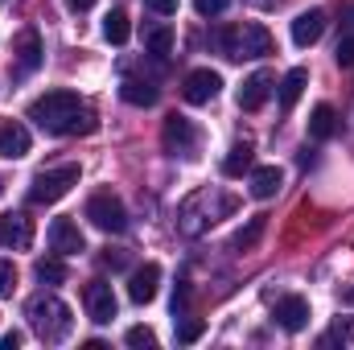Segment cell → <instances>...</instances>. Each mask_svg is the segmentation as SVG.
<instances>
[{
    "label": "cell",
    "mask_w": 354,
    "mask_h": 350,
    "mask_svg": "<svg viewBox=\"0 0 354 350\" xmlns=\"http://www.w3.org/2000/svg\"><path fill=\"white\" fill-rule=\"evenodd\" d=\"M87 223L91 227H99V231H107V235H120L124 227H128V210H124V202L111 194V190H99V194H91L87 198Z\"/></svg>",
    "instance_id": "obj_5"
},
{
    "label": "cell",
    "mask_w": 354,
    "mask_h": 350,
    "mask_svg": "<svg viewBox=\"0 0 354 350\" xmlns=\"http://www.w3.org/2000/svg\"><path fill=\"white\" fill-rule=\"evenodd\" d=\"M280 185H284V174H280L276 165H260V169H252V198L268 202V198L280 194Z\"/></svg>",
    "instance_id": "obj_18"
},
{
    "label": "cell",
    "mask_w": 354,
    "mask_h": 350,
    "mask_svg": "<svg viewBox=\"0 0 354 350\" xmlns=\"http://www.w3.org/2000/svg\"><path fill=\"white\" fill-rule=\"evenodd\" d=\"M66 4H71L75 12H87V8H91V4H95V0H66Z\"/></svg>",
    "instance_id": "obj_35"
},
{
    "label": "cell",
    "mask_w": 354,
    "mask_h": 350,
    "mask_svg": "<svg viewBox=\"0 0 354 350\" xmlns=\"http://www.w3.org/2000/svg\"><path fill=\"white\" fill-rule=\"evenodd\" d=\"M218 91H223V75H218V71H210V66H198V71H189V75H185V83H181L185 103H194V107L210 103Z\"/></svg>",
    "instance_id": "obj_8"
},
{
    "label": "cell",
    "mask_w": 354,
    "mask_h": 350,
    "mask_svg": "<svg viewBox=\"0 0 354 350\" xmlns=\"http://www.w3.org/2000/svg\"><path fill=\"white\" fill-rule=\"evenodd\" d=\"M50 248L58 256H79V252H87V239H83L75 219H54L50 223Z\"/></svg>",
    "instance_id": "obj_13"
},
{
    "label": "cell",
    "mask_w": 354,
    "mask_h": 350,
    "mask_svg": "<svg viewBox=\"0 0 354 350\" xmlns=\"http://www.w3.org/2000/svg\"><path fill=\"white\" fill-rule=\"evenodd\" d=\"M29 120L50 136H91L99 128L95 111L75 91H46L29 103Z\"/></svg>",
    "instance_id": "obj_1"
},
{
    "label": "cell",
    "mask_w": 354,
    "mask_h": 350,
    "mask_svg": "<svg viewBox=\"0 0 354 350\" xmlns=\"http://www.w3.org/2000/svg\"><path fill=\"white\" fill-rule=\"evenodd\" d=\"M202 330H206V326H202L198 317H185V322L177 326V342H185V347H189V342H198V338H202Z\"/></svg>",
    "instance_id": "obj_29"
},
{
    "label": "cell",
    "mask_w": 354,
    "mask_h": 350,
    "mask_svg": "<svg viewBox=\"0 0 354 350\" xmlns=\"http://www.w3.org/2000/svg\"><path fill=\"white\" fill-rule=\"evenodd\" d=\"M12 58H17V75H33L46 58L41 50V33L37 29H21L17 33V46H12Z\"/></svg>",
    "instance_id": "obj_12"
},
{
    "label": "cell",
    "mask_w": 354,
    "mask_h": 350,
    "mask_svg": "<svg viewBox=\"0 0 354 350\" xmlns=\"http://www.w3.org/2000/svg\"><path fill=\"white\" fill-rule=\"evenodd\" d=\"M128 33H132L128 12H124V8H111V12L103 17V37H107L111 46H124V42H128Z\"/></svg>",
    "instance_id": "obj_23"
},
{
    "label": "cell",
    "mask_w": 354,
    "mask_h": 350,
    "mask_svg": "<svg viewBox=\"0 0 354 350\" xmlns=\"http://www.w3.org/2000/svg\"><path fill=\"white\" fill-rule=\"evenodd\" d=\"M124 342H128V347H136V350H145V347H157V334H153L149 326H132V330L124 334Z\"/></svg>",
    "instance_id": "obj_26"
},
{
    "label": "cell",
    "mask_w": 354,
    "mask_h": 350,
    "mask_svg": "<svg viewBox=\"0 0 354 350\" xmlns=\"http://www.w3.org/2000/svg\"><path fill=\"white\" fill-rule=\"evenodd\" d=\"M99 264L111 268V272H124V268H128V252H124V248H103V252H99Z\"/></svg>",
    "instance_id": "obj_28"
},
{
    "label": "cell",
    "mask_w": 354,
    "mask_h": 350,
    "mask_svg": "<svg viewBox=\"0 0 354 350\" xmlns=\"http://www.w3.org/2000/svg\"><path fill=\"white\" fill-rule=\"evenodd\" d=\"M145 8H149V12H157V17H174L177 0H145Z\"/></svg>",
    "instance_id": "obj_31"
},
{
    "label": "cell",
    "mask_w": 354,
    "mask_h": 350,
    "mask_svg": "<svg viewBox=\"0 0 354 350\" xmlns=\"http://www.w3.org/2000/svg\"><path fill=\"white\" fill-rule=\"evenodd\" d=\"M145 50H149L153 58H169V54H174V29H169V25H153V29L145 33Z\"/></svg>",
    "instance_id": "obj_24"
},
{
    "label": "cell",
    "mask_w": 354,
    "mask_h": 350,
    "mask_svg": "<svg viewBox=\"0 0 354 350\" xmlns=\"http://www.w3.org/2000/svg\"><path fill=\"white\" fill-rule=\"evenodd\" d=\"M33 276L41 280V284H66V264H62V256H50V260H37L33 264Z\"/></svg>",
    "instance_id": "obj_25"
},
{
    "label": "cell",
    "mask_w": 354,
    "mask_h": 350,
    "mask_svg": "<svg viewBox=\"0 0 354 350\" xmlns=\"http://www.w3.org/2000/svg\"><path fill=\"white\" fill-rule=\"evenodd\" d=\"M120 95H124V103H132V107H153V103L161 99L157 83H149V79H124V83H120Z\"/></svg>",
    "instance_id": "obj_17"
},
{
    "label": "cell",
    "mask_w": 354,
    "mask_h": 350,
    "mask_svg": "<svg viewBox=\"0 0 354 350\" xmlns=\"http://www.w3.org/2000/svg\"><path fill=\"white\" fill-rule=\"evenodd\" d=\"M272 83H276V79H272L268 71H256L252 79H243V87H239V107H243V111H260L268 103V95H272Z\"/></svg>",
    "instance_id": "obj_15"
},
{
    "label": "cell",
    "mask_w": 354,
    "mask_h": 350,
    "mask_svg": "<svg viewBox=\"0 0 354 350\" xmlns=\"http://www.w3.org/2000/svg\"><path fill=\"white\" fill-rule=\"evenodd\" d=\"M29 326L41 342H62L75 330V317H71L66 301H58L54 293H41V297L29 301Z\"/></svg>",
    "instance_id": "obj_2"
},
{
    "label": "cell",
    "mask_w": 354,
    "mask_h": 350,
    "mask_svg": "<svg viewBox=\"0 0 354 350\" xmlns=\"http://www.w3.org/2000/svg\"><path fill=\"white\" fill-rule=\"evenodd\" d=\"M75 185H79V165L41 169V174L29 181V202H33V206H54V202H62Z\"/></svg>",
    "instance_id": "obj_4"
},
{
    "label": "cell",
    "mask_w": 354,
    "mask_h": 350,
    "mask_svg": "<svg viewBox=\"0 0 354 350\" xmlns=\"http://www.w3.org/2000/svg\"><path fill=\"white\" fill-rule=\"evenodd\" d=\"M194 8H198V17H223L231 8V0H194Z\"/></svg>",
    "instance_id": "obj_30"
},
{
    "label": "cell",
    "mask_w": 354,
    "mask_h": 350,
    "mask_svg": "<svg viewBox=\"0 0 354 350\" xmlns=\"http://www.w3.org/2000/svg\"><path fill=\"white\" fill-rule=\"evenodd\" d=\"M223 54L227 58H235V62H243V58H268L272 54V33H268L260 21H243V25H231V29H223Z\"/></svg>",
    "instance_id": "obj_3"
},
{
    "label": "cell",
    "mask_w": 354,
    "mask_h": 350,
    "mask_svg": "<svg viewBox=\"0 0 354 350\" xmlns=\"http://www.w3.org/2000/svg\"><path fill=\"white\" fill-rule=\"evenodd\" d=\"M29 149H33V136L21 120H0V157L21 161V157H29Z\"/></svg>",
    "instance_id": "obj_11"
},
{
    "label": "cell",
    "mask_w": 354,
    "mask_h": 350,
    "mask_svg": "<svg viewBox=\"0 0 354 350\" xmlns=\"http://www.w3.org/2000/svg\"><path fill=\"white\" fill-rule=\"evenodd\" d=\"M272 317H276V326H280L284 334H301L313 313H309V301L292 293V297H280V301H276V313H272Z\"/></svg>",
    "instance_id": "obj_10"
},
{
    "label": "cell",
    "mask_w": 354,
    "mask_h": 350,
    "mask_svg": "<svg viewBox=\"0 0 354 350\" xmlns=\"http://www.w3.org/2000/svg\"><path fill=\"white\" fill-rule=\"evenodd\" d=\"M0 248H12V252L33 248V219H29L25 210L0 214Z\"/></svg>",
    "instance_id": "obj_9"
},
{
    "label": "cell",
    "mask_w": 354,
    "mask_h": 350,
    "mask_svg": "<svg viewBox=\"0 0 354 350\" xmlns=\"http://www.w3.org/2000/svg\"><path fill=\"white\" fill-rule=\"evenodd\" d=\"M305 83H309V71H305V66H292V71L276 83V87H280V107H284V111H292V107H297V99H301Z\"/></svg>",
    "instance_id": "obj_20"
},
{
    "label": "cell",
    "mask_w": 354,
    "mask_h": 350,
    "mask_svg": "<svg viewBox=\"0 0 354 350\" xmlns=\"http://www.w3.org/2000/svg\"><path fill=\"white\" fill-rule=\"evenodd\" d=\"M338 132V111L330 107V103H317L313 111H309V136L313 140H330Z\"/></svg>",
    "instance_id": "obj_19"
},
{
    "label": "cell",
    "mask_w": 354,
    "mask_h": 350,
    "mask_svg": "<svg viewBox=\"0 0 354 350\" xmlns=\"http://www.w3.org/2000/svg\"><path fill=\"white\" fill-rule=\"evenodd\" d=\"M0 190H4V181H0Z\"/></svg>",
    "instance_id": "obj_36"
},
{
    "label": "cell",
    "mask_w": 354,
    "mask_h": 350,
    "mask_svg": "<svg viewBox=\"0 0 354 350\" xmlns=\"http://www.w3.org/2000/svg\"><path fill=\"white\" fill-rule=\"evenodd\" d=\"M83 305H87V317L95 326H107L120 313V301H115V293H111L107 280H91L87 288H83Z\"/></svg>",
    "instance_id": "obj_7"
},
{
    "label": "cell",
    "mask_w": 354,
    "mask_h": 350,
    "mask_svg": "<svg viewBox=\"0 0 354 350\" xmlns=\"http://www.w3.org/2000/svg\"><path fill=\"white\" fill-rule=\"evenodd\" d=\"M334 58H338V66H354V42H346V37H342Z\"/></svg>",
    "instance_id": "obj_32"
},
{
    "label": "cell",
    "mask_w": 354,
    "mask_h": 350,
    "mask_svg": "<svg viewBox=\"0 0 354 350\" xmlns=\"http://www.w3.org/2000/svg\"><path fill=\"white\" fill-rule=\"evenodd\" d=\"M21 347V330H8V334H0V350H17Z\"/></svg>",
    "instance_id": "obj_34"
},
{
    "label": "cell",
    "mask_w": 354,
    "mask_h": 350,
    "mask_svg": "<svg viewBox=\"0 0 354 350\" xmlns=\"http://www.w3.org/2000/svg\"><path fill=\"white\" fill-rule=\"evenodd\" d=\"M322 33H326V12H322V8H309V12H301V17L292 21V42H297L301 50L313 46Z\"/></svg>",
    "instance_id": "obj_16"
},
{
    "label": "cell",
    "mask_w": 354,
    "mask_h": 350,
    "mask_svg": "<svg viewBox=\"0 0 354 350\" xmlns=\"http://www.w3.org/2000/svg\"><path fill=\"white\" fill-rule=\"evenodd\" d=\"M157 288H161V264H145V268H136L132 272V280H128V301L132 305H149L153 297H157Z\"/></svg>",
    "instance_id": "obj_14"
},
{
    "label": "cell",
    "mask_w": 354,
    "mask_h": 350,
    "mask_svg": "<svg viewBox=\"0 0 354 350\" xmlns=\"http://www.w3.org/2000/svg\"><path fill=\"white\" fill-rule=\"evenodd\" d=\"M264 231H268V214H252V219H248V227H239V231H235L231 248H235V252H252V248L260 243V235H264Z\"/></svg>",
    "instance_id": "obj_21"
},
{
    "label": "cell",
    "mask_w": 354,
    "mask_h": 350,
    "mask_svg": "<svg viewBox=\"0 0 354 350\" xmlns=\"http://www.w3.org/2000/svg\"><path fill=\"white\" fill-rule=\"evenodd\" d=\"M161 145H165L169 157H194L198 153V128H194V120L169 116L165 128H161Z\"/></svg>",
    "instance_id": "obj_6"
},
{
    "label": "cell",
    "mask_w": 354,
    "mask_h": 350,
    "mask_svg": "<svg viewBox=\"0 0 354 350\" xmlns=\"http://www.w3.org/2000/svg\"><path fill=\"white\" fill-rule=\"evenodd\" d=\"M17 293V264L12 260H0V301Z\"/></svg>",
    "instance_id": "obj_27"
},
{
    "label": "cell",
    "mask_w": 354,
    "mask_h": 350,
    "mask_svg": "<svg viewBox=\"0 0 354 350\" xmlns=\"http://www.w3.org/2000/svg\"><path fill=\"white\" fill-rule=\"evenodd\" d=\"M342 37H346V42H354V0L342 8Z\"/></svg>",
    "instance_id": "obj_33"
},
{
    "label": "cell",
    "mask_w": 354,
    "mask_h": 350,
    "mask_svg": "<svg viewBox=\"0 0 354 350\" xmlns=\"http://www.w3.org/2000/svg\"><path fill=\"white\" fill-rule=\"evenodd\" d=\"M223 174H227V177H243V174H252V145H248V140L231 145V153L223 157Z\"/></svg>",
    "instance_id": "obj_22"
}]
</instances>
